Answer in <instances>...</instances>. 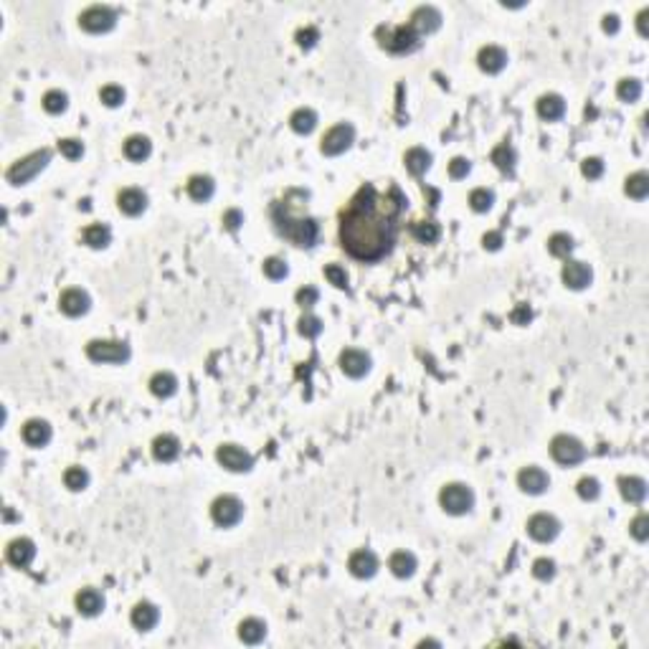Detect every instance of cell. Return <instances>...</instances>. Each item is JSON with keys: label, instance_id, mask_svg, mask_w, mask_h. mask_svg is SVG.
<instances>
[{"label": "cell", "instance_id": "e575fe53", "mask_svg": "<svg viewBox=\"0 0 649 649\" xmlns=\"http://www.w3.org/2000/svg\"><path fill=\"white\" fill-rule=\"evenodd\" d=\"M82 238H84V244L91 246V249H105V246H109V241H112V231L105 224H91L84 229Z\"/></svg>", "mask_w": 649, "mask_h": 649}, {"label": "cell", "instance_id": "8992f818", "mask_svg": "<svg viewBox=\"0 0 649 649\" xmlns=\"http://www.w3.org/2000/svg\"><path fill=\"white\" fill-rule=\"evenodd\" d=\"M86 356L94 363H125L130 358V345L119 340H91L86 345Z\"/></svg>", "mask_w": 649, "mask_h": 649}, {"label": "cell", "instance_id": "9c48e42d", "mask_svg": "<svg viewBox=\"0 0 649 649\" xmlns=\"http://www.w3.org/2000/svg\"><path fill=\"white\" fill-rule=\"evenodd\" d=\"M241 515H244V503L234 495H221L213 500V505H211V517H213V523L221 525V528L236 525L238 520H241Z\"/></svg>", "mask_w": 649, "mask_h": 649}, {"label": "cell", "instance_id": "44dd1931", "mask_svg": "<svg viewBox=\"0 0 649 649\" xmlns=\"http://www.w3.org/2000/svg\"><path fill=\"white\" fill-rule=\"evenodd\" d=\"M23 441L29 444V447H46L51 441V426L49 421L43 419H31L23 424Z\"/></svg>", "mask_w": 649, "mask_h": 649}, {"label": "cell", "instance_id": "52a82bcc", "mask_svg": "<svg viewBox=\"0 0 649 649\" xmlns=\"http://www.w3.org/2000/svg\"><path fill=\"white\" fill-rule=\"evenodd\" d=\"M551 454L553 459L563 464V467H571V464H579V461L586 459V447L581 444L576 436H568V434H558L556 439L551 441Z\"/></svg>", "mask_w": 649, "mask_h": 649}, {"label": "cell", "instance_id": "d6a6232c", "mask_svg": "<svg viewBox=\"0 0 649 649\" xmlns=\"http://www.w3.org/2000/svg\"><path fill=\"white\" fill-rule=\"evenodd\" d=\"M150 391L158 398L173 396V393L178 391V378H175L173 373H168V370H160V373H155V376L150 378Z\"/></svg>", "mask_w": 649, "mask_h": 649}, {"label": "cell", "instance_id": "94428289", "mask_svg": "<svg viewBox=\"0 0 649 649\" xmlns=\"http://www.w3.org/2000/svg\"><path fill=\"white\" fill-rule=\"evenodd\" d=\"M601 26H604L606 33H616V31H619V15H614V13L604 15V23H601Z\"/></svg>", "mask_w": 649, "mask_h": 649}, {"label": "cell", "instance_id": "ffe728a7", "mask_svg": "<svg viewBox=\"0 0 649 649\" xmlns=\"http://www.w3.org/2000/svg\"><path fill=\"white\" fill-rule=\"evenodd\" d=\"M348 568L350 573L356 576V579H370V576H376L378 571V558L373 551H356L353 556L348 558Z\"/></svg>", "mask_w": 649, "mask_h": 649}, {"label": "cell", "instance_id": "b9f144b4", "mask_svg": "<svg viewBox=\"0 0 649 649\" xmlns=\"http://www.w3.org/2000/svg\"><path fill=\"white\" fill-rule=\"evenodd\" d=\"M492 203H495V193L487 188H475L469 193V206H472V211H477V213L489 211L492 208Z\"/></svg>", "mask_w": 649, "mask_h": 649}, {"label": "cell", "instance_id": "4dcf8cb0", "mask_svg": "<svg viewBox=\"0 0 649 649\" xmlns=\"http://www.w3.org/2000/svg\"><path fill=\"white\" fill-rule=\"evenodd\" d=\"M213 190H216V183H213V178H208V175H193L188 181V196L198 203L208 201V198L213 196Z\"/></svg>", "mask_w": 649, "mask_h": 649}, {"label": "cell", "instance_id": "2e32d148", "mask_svg": "<svg viewBox=\"0 0 649 649\" xmlns=\"http://www.w3.org/2000/svg\"><path fill=\"white\" fill-rule=\"evenodd\" d=\"M477 63H480L482 71L497 74V71H503L505 66H507V51H505L503 46H495V43L482 46L480 54H477Z\"/></svg>", "mask_w": 649, "mask_h": 649}, {"label": "cell", "instance_id": "1f68e13d", "mask_svg": "<svg viewBox=\"0 0 649 649\" xmlns=\"http://www.w3.org/2000/svg\"><path fill=\"white\" fill-rule=\"evenodd\" d=\"M489 160L495 162L497 168L503 170V173H507V175H512V170H515V160H517V155H515V147L510 145V142H500V145L492 150V155H489Z\"/></svg>", "mask_w": 649, "mask_h": 649}, {"label": "cell", "instance_id": "30bf717a", "mask_svg": "<svg viewBox=\"0 0 649 649\" xmlns=\"http://www.w3.org/2000/svg\"><path fill=\"white\" fill-rule=\"evenodd\" d=\"M353 142H356V127L348 125V122H340V125L330 127L328 132H325L320 150L325 155H340V153H345Z\"/></svg>", "mask_w": 649, "mask_h": 649}, {"label": "cell", "instance_id": "11a10c76", "mask_svg": "<svg viewBox=\"0 0 649 649\" xmlns=\"http://www.w3.org/2000/svg\"><path fill=\"white\" fill-rule=\"evenodd\" d=\"M469 170H472V162H469L467 158H454V160L449 162V175H452L454 181H459V178H467Z\"/></svg>", "mask_w": 649, "mask_h": 649}, {"label": "cell", "instance_id": "cb8c5ba5", "mask_svg": "<svg viewBox=\"0 0 649 649\" xmlns=\"http://www.w3.org/2000/svg\"><path fill=\"white\" fill-rule=\"evenodd\" d=\"M388 568H391L393 576H398V579H409V576L416 573L419 560H416V556L409 551H396L391 556V560H388Z\"/></svg>", "mask_w": 649, "mask_h": 649}, {"label": "cell", "instance_id": "4316f807", "mask_svg": "<svg viewBox=\"0 0 649 649\" xmlns=\"http://www.w3.org/2000/svg\"><path fill=\"white\" fill-rule=\"evenodd\" d=\"M77 609L84 616H97L105 609V596L97 588H84L77 593Z\"/></svg>", "mask_w": 649, "mask_h": 649}, {"label": "cell", "instance_id": "f35d334b", "mask_svg": "<svg viewBox=\"0 0 649 649\" xmlns=\"http://www.w3.org/2000/svg\"><path fill=\"white\" fill-rule=\"evenodd\" d=\"M63 484H66L71 492H82V489L89 484V472L82 467H69L63 472Z\"/></svg>", "mask_w": 649, "mask_h": 649}, {"label": "cell", "instance_id": "f1b7e54d", "mask_svg": "<svg viewBox=\"0 0 649 649\" xmlns=\"http://www.w3.org/2000/svg\"><path fill=\"white\" fill-rule=\"evenodd\" d=\"M619 489H621V497L627 500V503H642L644 497H647V482L642 480V477H621L619 480Z\"/></svg>", "mask_w": 649, "mask_h": 649}, {"label": "cell", "instance_id": "db71d44e", "mask_svg": "<svg viewBox=\"0 0 649 649\" xmlns=\"http://www.w3.org/2000/svg\"><path fill=\"white\" fill-rule=\"evenodd\" d=\"M294 38H297V43H300L302 49H312L314 43L320 41V31L314 29V26H307V29L297 31V36H294Z\"/></svg>", "mask_w": 649, "mask_h": 649}, {"label": "cell", "instance_id": "7bdbcfd3", "mask_svg": "<svg viewBox=\"0 0 649 649\" xmlns=\"http://www.w3.org/2000/svg\"><path fill=\"white\" fill-rule=\"evenodd\" d=\"M548 252H551L553 257H568V254L573 252V238L568 236V234H553V236L548 238Z\"/></svg>", "mask_w": 649, "mask_h": 649}, {"label": "cell", "instance_id": "83f0119b", "mask_svg": "<svg viewBox=\"0 0 649 649\" xmlns=\"http://www.w3.org/2000/svg\"><path fill=\"white\" fill-rule=\"evenodd\" d=\"M404 162L409 173L421 178V175L429 170V165H432V153H426L424 147H411V150H406Z\"/></svg>", "mask_w": 649, "mask_h": 649}, {"label": "cell", "instance_id": "277c9868", "mask_svg": "<svg viewBox=\"0 0 649 649\" xmlns=\"http://www.w3.org/2000/svg\"><path fill=\"white\" fill-rule=\"evenodd\" d=\"M49 160H51L49 147H43V150H36V153L26 155V158H21V160L13 162V165L8 168V173H6L8 183H13V185H26V183L33 181L36 175L49 165Z\"/></svg>", "mask_w": 649, "mask_h": 649}, {"label": "cell", "instance_id": "d590c367", "mask_svg": "<svg viewBox=\"0 0 649 649\" xmlns=\"http://www.w3.org/2000/svg\"><path fill=\"white\" fill-rule=\"evenodd\" d=\"M150 153H153V142L147 140L145 135H132V137H127L125 155L130 158V160L140 162V160H145Z\"/></svg>", "mask_w": 649, "mask_h": 649}, {"label": "cell", "instance_id": "f5cc1de1", "mask_svg": "<svg viewBox=\"0 0 649 649\" xmlns=\"http://www.w3.org/2000/svg\"><path fill=\"white\" fill-rule=\"evenodd\" d=\"M581 173L586 175L588 181H596V178L604 175V160L601 158H586V160L581 162Z\"/></svg>", "mask_w": 649, "mask_h": 649}, {"label": "cell", "instance_id": "8d00e7d4", "mask_svg": "<svg viewBox=\"0 0 649 649\" xmlns=\"http://www.w3.org/2000/svg\"><path fill=\"white\" fill-rule=\"evenodd\" d=\"M624 190H627L629 198H636V201L647 198V193H649V175L644 173V170H639V173H632L627 178V183H624Z\"/></svg>", "mask_w": 649, "mask_h": 649}, {"label": "cell", "instance_id": "6f0895ef", "mask_svg": "<svg viewBox=\"0 0 649 649\" xmlns=\"http://www.w3.org/2000/svg\"><path fill=\"white\" fill-rule=\"evenodd\" d=\"M241 224H244V213H241L238 208H229V211L224 213V226H226L229 231H236Z\"/></svg>", "mask_w": 649, "mask_h": 649}, {"label": "cell", "instance_id": "681fc988", "mask_svg": "<svg viewBox=\"0 0 649 649\" xmlns=\"http://www.w3.org/2000/svg\"><path fill=\"white\" fill-rule=\"evenodd\" d=\"M576 489H579V495L583 497V500H596V497L601 495V484H599V480H593V477H583V480H579Z\"/></svg>", "mask_w": 649, "mask_h": 649}, {"label": "cell", "instance_id": "91938a15", "mask_svg": "<svg viewBox=\"0 0 649 649\" xmlns=\"http://www.w3.org/2000/svg\"><path fill=\"white\" fill-rule=\"evenodd\" d=\"M530 317H533V312H530L528 305H517V310L512 312V322H515V325H525Z\"/></svg>", "mask_w": 649, "mask_h": 649}, {"label": "cell", "instance_id": "7c38bea8", "mask_svg": "<svg viewBox=\"0 0 649 649\" xmlns=\"http://www.w3.org/2000/svg\"><path fill=\"white\" fill-rule=\"evenodd\" d=\"M528 533H530V537H535L537 543H551L553 537L560 533V523L548 512H537L528 520Z\"/></svg>", "mask_w": 649, "mask_h": 649}, {"label": "cell", "instance_id": "816d5d0a", "mask_svg": "<svg viewBox=\"0 0 649 649\" xmlns=\"http://www.w3.org/2000/svg\"><path fill=\"white\" fill-rule=\"evenodd\" d=\"M533 576L540 581H551L556 576V563L551 558H537L533 563Z\"/></svg>", "mask_w": 649, "mask_h": 649}, {"label": "cell", "instance_id": "ab89813d", "mask_svg": "<svg viewBox=\"0 0 649 649\" xmlns=\"http://www.w3.org/2000/svg\"><path fill=\"white\" fill-rule=\"evenodd\" d=\"M616 97L621 102H636L642 97V82L639 79H621L619 86H616Z\"/></svg>", "mask_w": 649, "mask_h": 649}, {"label": "cell", "instance_id": "d4e9b609", "mask_svg": "<svg viewBox=\"0 0 649 649\" xmlns=\"http://www.w3.org/2000/svg\"><path fill=\"white\" fill-rule=\"evenodd\" d=\"M535 109L543 119L553 122V119H560L565 114V102L560 94H543V97L537 99Z\"/></svg>", "mask_w": 649, "mask_h": 649}, {"label": "cell", "instance_id": "484cf974", "mask_svg": "<svg viewBox=\"0 0 649 649\" xmlns=\"http://www.w3.org/2000/svg\"><path fill=\"white\" fill-rule=\"evenodd\" d=\"M153 454L158 461L178 459V454H181V441L175 439L173 434H162V436H158V439L153 441Z\"/></svg>", "mask_w": 649, "mask_h": 649}, {"label": "cell", "instance_id": "680465c9", "mask_svg": "<svg viewBox=\"0 0 649 649\" xmlns=\"http://www.w3.org/2000/svg\"><path fill=\"white\" fill-rule=\"evenodd\" d=\"M482 244H484V249H489V252H497V249L503 246V234H500V231H489V234L482 236Z\"/></svg>", "mask_w": 649, "mask_h": 649}, {"label": "cell", "instance_id": "5b68a950", "mask_svg": "<svg viewBox=\"0 0 649 649\" xmlns=\"http://www.w3.org/2000/svg\"><path fill=\"white\" fill-rule=\"evenodd\" d=\"M439 503L449 515H464L475 505V492L461 482H452L439 492Z\"/></svg>", "mask_w": 649, "mask_h": 649}, {"label": "cell", "instance_id": "8fae6325", "mask_svg": "<svg viewBox=\"0 0 649 649\" xmlns=\"http://www.w3.org/2000/svg\"><path fill=\"white\" fill-rule=\"evenodd\" d=\"M216 459L224 464L229 472H249L254 467V457L249 452H244L236 444H221L216 452Z\"/></svg>", "mask_w": 649, "mask_h": 649}, {"label": "cell", "instance_id": "ac0fdd59", "mask_svg": "<svg viewBox=\"0 0 649 649\" xmlns=\"http://www.w3.org/2000/svg\"><path fill=\"white\" fill-rule=\"evenodd\" d=\"M560 277H563V284L571 287V289H586L593 280V272H591V266L583 264V261H568V264L563 266Z\"/></svg>", "mask_w": 649, "mask_h": 649}, {"label": "cell", "instance_id": "6125c7cd", "mask_svg": "<svg viewBox=\"0 0 649 649\" xmlns=\"http://www.w3.org/2000/svg\"><path fill=\"white\" fill-rule=\"evenodd\" d=\"M647 15H649V8H644V10H639V15H636V29H639V33L647 36Z\"/></svg>", "mask_w": 649, "mask_h": 649}, {"label": "cell", "instance_id": "7dc6e473", "mask_svg": "<svg viewBox=\"0 0 649 649\" xmlns=\"http://www.w3.org/2000/svg\"><path fill=\"white\" fill-rule=\"evenodd\" d=\"M297 330H300V335H305V337H317L322 333V320L320 317H314V314H305V317L297 322Z\"/></svg>", "mask_w": 649, "mask_h": 649}, {"label": "cell", "instance_id": "5bb4252c", "mask_svg": "<svg viewBox=\"0 0 649 649\" xmlns=\"http://www.w3.org/2000/svg\"><path fill=\"white\" fill-rule=\"evenodd\" d=\"M340 368L345 376L350 378H363L365 373L370 370V356L365 350L358 348H348L340 353Z\"/></svg>", "mask_w": 649, "mask_h": 649}, {"label": "cell", "instance_id": "9f6ffc18", "mask_svg": "<svg viewBox=\"0 0 649 649\" xmlns=\"http://www.w3.org/2000/svg\"><path fill=\"white\" fill-rule=\"evenodd\" d=\"M297 305H302V307H312L314 302L320 300V292L314 289V287H302V289H297Z\"/></svg>", "mask_w": 649, "mask_h": 649}, {"label": "cell", "instance_id": "c3c4849f", "mask_svg": "<svg viewBox=\"0 0 649 649\" xmlns=\"http://www.w3.org/2000/svg\"><path fill=\"white\" fill-rule=\"evenodd\" d=\"M629 533H632V535H634L639 543H644V540H647V537H649V515H647V512H639V515H636L634 520L629 523Z\"/></svg>", "mask_w": 649, "mask_h": 649}, {"label": "cell", "instance_id": "e0dca14e", "mask_svg": "<svg viewBox=\"0 0 649 649\" xmlns=\"http://www.w3.org/2000/svg\"><path fill=\"white\" fill-rule=\"evenodd\" d=\"M517 484H520V489L528 492V495H540V492L548 489L551 480H548V475H545L540 467H525L517 472Z\"/></svg>", "mask_w": 649, "mask_h": 649}, {"label": "cell", "instance_id": "3957f363", "mask_svg": "<svg viewBox=\"0 0 649 649\" xmlns=\"http://www.w3.org/2000/svg\"><path fill=\"white\" fill-rule=\"evenodd\" d=\"M376 38L378 46L391 51V54H409V51L419 49L421 43V36L409 23H404V26H378Z\"/></svg>", "mask_w": 649, "mask_h": 649}, {"label": "cell", "instance_id": "ba28073f", "mask_svg": "<svg viewBox=\"0 0 649 649\" xmlns=\"http://www.w3.org/2000/svg\"><path fill=\"white\" fill-rule=\"evenodd\" d=\"M114 23H117V10L109 6H89L79 15V26L89 33H105L114 29Z\"/></svg>", "mask_w": 649, "mask_h": 649}, {"label": "cell", "instance_id": "ee69618b", "mask_svg": "<svg viewBox=\"0 0 649 649\" xmlns=\"http://www.w3.org/2000/svg\"><path fill=\"white\" fill-rule=\"evenodd\" d=\"M99 99H102L107 107H119L125 102V89L117 84H107L99 89Z\"/></svg>", "mask_w": 649, "mask_h": 649}, {"label": "cell", "instance_id": "60d3db41", "mask_svg": "<svg viewBox=\"0 0 649 649\" xmlns=\"http://www.w3.org/2000/svg\"><path fill=\"white\" fill-rule=\"evenodd\" d=\"M66 105H69V97H66L61 89H51L43 94V109H46V112L61 114L63 109H66Z\"/></svg>", "mask_w": 649, "mask_h": 649}, {"label": "cell", "instance_id": "603a6c76", "mask_svg": "<svg viewBox=\"0 0 649 649\" xmlns=\"http://www.w3.org/2000/svg\"><path fill=\"white\" fill-rule=\"evenodd\" d=\"M130 619H132L135 629H140V632H150V629L158 624V619H160V611H158V606L150 604V601H140V604L132 609Z\"/></svg>", "mask_w": 649, "mask_h": 649}, {"label": "cell", "instance_id": "7a4b0ae2", "mask_svg": "<svg viewBox=\"0 0 649 649\" xmlns=\"http://www.w3.org/2000/svg\"><path fill=\"white\" fill-rule=\"evenodd\" d=\"M272 218L277 224V231L282 236L289 238L294 246H302V249H310V246L317 244V236H320V226L314 218H300L292 216V208L287 206V201H277L272 206Z\"/></svg>", "mask_w": 649, "mask_h": 649}, {"label": "cell", "instance_id": "f6af8a7d", "mask_svg": "<svg viewBox=\"0 0 649 649\" xmlns=\"http://www.w3.org/2000/svg\"><path fill=\"white\" fill-rule=\"evenodd\" d=\"M287 272H289V266H287L284 259L269 257V259L264 261V274L269 277V280H284Z\"/></svg>", "mask_w": 649, "mask_h": 649}, {"label": "cell", "instance_id": "7402d4cb", "mask_svg": "<svg viewBox=\"0 0 649 649\" xmlns=\"http://www.w3.org/2000/svg\"><path fill=\"white\" fill-rule=\"evenodd\" d=\"M117 206L122 213H127V216H140L142 211L147 208V196L140 188H125V190H119Z\"/></svg>", "mask_w": 649, "mask_h": 649}, {"label": "cell", "instance_id": "74e56055", "mask_svg": "<svg viewBox=\"0 0 649 649\" xmlns=\"http://www.w3.org/2000/svg\"><path fill=\"white\" fill-rule=\"evenodd\" d=\"M411 234L421 244H436L441 236V229L434 221H416V224H411Z\"/></svg>", "mask_w": 649, "mask_h": 649}, {"label": "cell", "instance_id": "9a60e30c", "mask_svg": "<svg viewBox=\"0 0 649 649\" xmlns=\"http://www.w3.org/2000/svg\"><path fill=\"white\" fill-rule=\"evenodd\" d=\"M89 305H91L89 294H86L84 289H79V287L63 289L61 297H59V307H61L63 314H69V317H79V314H84L86 310H89Z\"/></svg>", "mask_w": 649, "mask_h": 649}, {"label": "cell", "instance_id": "6da1fadb", "mask_svg": "<svg viewBox=\"0 0 649 649\" xmlns=\"http://www.w3.org/2000/svg\"><path fill=\"white\" fill-rule=\"evenodd\" d=\"M409 208V198L398 185L378 193L373 183L360 185L340 211V244L353 259L378 261L393 249L398 221Z\"/></svg>", "mask_w": 649, "mask_h": 649}, {"label": "cell", "instance_id": "4fadbf2b", "mask_svg": "<svg viewBox=\"0 0 649 649\" xmlns=\"http://www.w3.org/2000/svg\"><path fill=\"white\" fill-rule=\"evenodd\" d=\"M409 26H411L413 31L419 36H426V33H434V31L441 26V13L439 8L434 6H419L416 10L411 13V18H409Z\"/></svg>", "mask_w": 649, "mask_h": 649}, {"label": "cell", "instance_id": "836d02e7", "mask_svg": "<svg viewBox=\"0 0 649 649\" xmlns=\"http://www.w3.org/2000/svg\"><path fill=\"white\" fill-rule=\"evenodd\" d=\"M289 125H292L294 132L300 135H310L317 127V112L314 109H310V107H300V109H294L292 117H289Z\"/></svg>", "mask_w": 649, "mask_h": 649}, {"label": "cell", "instance_id": "d6986e66", "mask_svg": "<svg viewBox=\"0 0 649 649\" xmlns=\"http://www.w3.org/2000/svg\"><path fill=\"white\" fill-rule=\"evenodd\" d=\"M6 556H8V560L13 565H18V568H29L36 558L33 540H29V537H15V540H10V545H8Z\"/></svg>", "mask_w": 649, "mask_h": 649}, {"label": "cell", "instance_id": "f907efd6", "mask_svg": "<svg viewBox=\"0 0 649 649\" xmlns=\"http://www.w3.org/2000/svg\"><path fill=\"white\" fill-rule=\"evenodd\" d=\"M59 150H61L63 158H69V160H77V158H82V153H84V145H82V140L66 137V140H59Z\"/></svg>", "mask_w": 649, "mask_h": 649}, {"label": "cell", "instance_id": "bcb514c9", "mask_svg": "<svg viewBox=\"0 0 649 649\" xmlns=\"http://www.w3.org/2000/svg\"><path fill=\"white\" fill-rule=\"evenodd\" d=\"M325 280L337 289H348V272L340 264H328L325 266Z\"/></svg>", "mask_w": 649, "mask_h": 649}, {"label": "cell", "instance_id": "f546056e", "mask_svg": "<svg viewBox=\"0 0 649 649\" xmlns=\"http://www.w3.org/2000/svg\"><path fill=\"white\" fill-rule=\"evenodd\" d=\"M266 636V624L261 619H244L238 624V639L246 644H259Z\"/></svg>", "mask_w": 649, "mask_h": 649}]
</instances>
